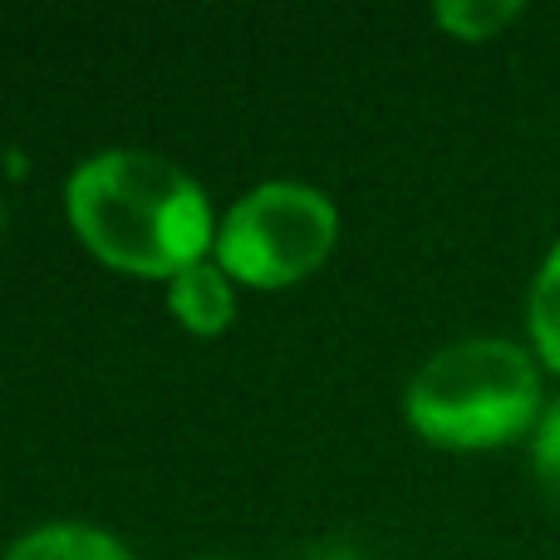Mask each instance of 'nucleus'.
Returning a JSON list of instances; mask_svg holds the SVG:
<instances>
[{"label":"nucleus","mask_w":560,"mask_h":560,"mask_svg":"<svg viewBox=\"0 0 560 560\" xmlns=\"http://www.w3.org/2000/svg\"><path fill=\"white\" fill-rule=\"evenodd\" d=\"M79 242L128 276H167L207 261L217 246L212 202L173 158L148 148H104L65 183Z\"/></svg>","instance_id":"nucleus-1"},{"label":"nucleus","mask_w":560,"mask_h":560,"mask_svg":"<svg viewBox=\"0 0 560 560\" xmlns=\"http://www.w3.org/2000/svg\"><path fill=\"white\" fill-rule=\"evenodd\" d=\"M541 408V369L512 339H457L438 349L404 394L413 433L457 453L516 443Z\"/></svg>","instance_id":"nucleus-2"},{"label":"nucleus","mask_w":560,"mask_h":560,"mask_svg":"<svg viewBox=\"0 0 560 560\" xmlns=\"http://www.w3.org/2000/svg\"><path fill=\"white\" fill-rule=\"evenodd\" d=\"M339 236V212L319 187L261 183L217 226V266L246 285H295L319 271Z\"/></svg>","instance_id":"nucleus-3"},{"label":"nucleus","mask_w":560,"mask_h":560,"mask_svg":"<svg viewBox=\"0 0 560 560\" xmlns=\"http://www.w3.org/2000/svg\"><path fill=\"white\" fill-rule=\"evenodd\" d=\"M167 305H173V315L183 319L187 329H197V335H222L236 310L232 280H226V271L217 261H197L167 280Z\"/></svg>","instance_id":"nucleus-4"},{"label":"nucleus","mask_w":560,"mask_h":560,"mask_svg":"<svg viewBox=\"0 0 560 560\" xmlns=\"http://www.w3.org/2000/svg\"><path fill=\"white\" fill-rule=\"evenodd\" d=\"M0 560H133L118 536L79 522H49L25 532Z\"/></svg>","instance_id":"nucleus-5"},{"label":"nucleus","mask_w":560,"mask_h":560,"mask_svg":"<svg viewBox=\"0 0 560 560\" xmlns=\"http://www.w3.org/2000/svg\"><path fill=\"white\" fill-rule=\"evenodd\" d=\"M532 339L536 354L560 374V242L546 252L541 271L532 280Z\"/></svg>","instance_id":"nucleus-6"},{"label":"nucleus","mask_w":560,"mask_h":560,"mask_svg":"<svg viewBox=\"0 0 560 560\" xmlns=\"http://www.w3.org/2000/svg\"><path fill=\"white\" fill-rule=\"evenodd\" d=\"M433 15H438V25L453 30L457 39H492L497 30H506L522 15V5H516V0H443Z\"/></svg>","instance_id":"nucleus-7"},{"label":"nucleus","mask_w":560,"mask_h":560,"mask_svg":"<svg viewBox=\"0 0 560 560\" xmlns=\"http://www.w3.org/2000/svg\"><path fill=\"white\" fill-rule=\"evenodd\" d=\"M532 467H536L541 492L560 506V394L541 408V418L532 428Z\"/></svg>","instance_id":"nucleus-8"}]
</instances>
